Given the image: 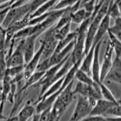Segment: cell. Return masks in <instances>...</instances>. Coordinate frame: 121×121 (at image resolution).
<instances>
[{
    "label": "cell",
    "mask_w": 121,
    "mask_h": 121,
    "mask_svg": "<svg viewBox=\"0 0 121 121\" xmlns=\"http://www.w3.org/2000/svg\"><path fill=\"white\" fill-rule=\"evenodd\" d=\"M104 116L113 117H121V100L114 104L106 112Z\"/></svg>",
    "instance_id": "24"
},
{
    "label": "cell",
    "mask_w": 121,
    "mask_h": 121,
    "mask_svg": "<svg viewBox=\"0 0 121 121\" xmlns=\"http://www.w3.org/2000/svg\"><path fill=\"white\" fill-rule=\"evenodd\" d=\"M0 32H2V33H5V29H3L1 24H0Z\"/></svg>",
    "instance_id": "38"
},
{
    "label": "cell",
    "mask_w": 121,
    "mask_h": 121,
    "mask_svg": "<svg viewBox=\"0 0 121 121\" xmlns=\"http://www.w3.org/2000/svg\"><path fill=\"white\" fill-rule=\"evenodd\" d=\"M114 24L112 26H110L108 31L116 38L121 39V18L114 19Z\"/></svg>",
    "instance_id": "29"
},
{
    "label": "cell",
    "mask_w": 121,
    "mask_h": 121,
    "mask_svg": "<svg viewBox=\"0 0 121 121\" xmlns=\"http://www.w3.org/2000/svg\"><path fill=\"white\" fill-rule=\"evenodd\" d=\"M96 46V45H95ZM95 46H91L88 52L85 54L83 60L80 65L79 69L82 70L83 72L87 73L91 76V67L93 62L94 56V50Z\"/></svg>",
    "instance_id": "18"
},
{
    "label": "cell",
    "mask_w": 121,
    "mask_h": 121,
    "mask_svg": "<svg viewBox=\"0 0 121 121\" xmlns=\"http://www.w3.org/2000/svg\"><path fill=\"white\" fill-rule=\"evenodd\" d=\"M7 117H6V116H4L3 115V113H0V121H3V120L6 119H7Z\"/></svg>",
    "instance_id": "37"
},
{
    "label": "cell",
    "mask_w": 121,
    "mask_h": 121,
    "mask_svg": "<svg viewBox=\"0 0 121 121\" xmlns=\"http://www.w3.org/2000/svg\"><path fill=\"white\" fill-rule=\"evenodd\" d=\"M110 1L111 0H105L102 6L99 9L97 13L95 15L92 20L91 21L90 24L87 29V36H86V39H85V51H84L85 55L88 52L92 45L94 38L97 32L98 27L102 21V19L107 13Z\"/></svg>",
    "instance_id": "2"
},
{
    "label": "cell",
    "mask_w": 121,
    "mask_h": 121,
    "mask_svg": "<svg viewBox=\"0 0 121 121\" xmlns=\"http://www.w3.org/2000/svg\"><path fill=\"white\" fill-rule=\"evenodd\" d=\"M24 67L25 65H19V66L8 67L7 70V74H9V76L11 78L15 77V76H17L18 74L23 73Z\"/></svg>",
    "instance_id": "31"
},
{
    "label": "cell",
    "mask_w": 121,
    "mask_h": 121,
    "mask_svg": "<svg viewBox=\"0 0 121 121\" xmlns=\"http://www.w3.org/2000/svg\"><path fill=\"white\" fill-rule=\"evenodd\" d=\"M50 109H47L39 114V121H49Z\"/></svg>",
    "instance_id": "32"
},
{
    "label": "cell",
    "mask_w": 121,
    "mask_h": 121,
    "mask_svg": "<svg viewBox=\"0 0 121 121\" xmlns=\"http://www.w3.org/2000/svg\"><path fill=\"white\" fill-rule=\"evenodd\" d=\"M4 33L0 32V52L5 51V36Z\"/></svg>",
    "instance_id": "34"
},
{
    "label": "cell",
    "mask_w": 121,
    "mask_h": 121,
    "mask_svg": "<svg viewBox=\"0 0 121 121\" xmlns=\"http://www.w3.org/2000/svg\"><path fill=\"white\" fill-rule=\"evenodd\" d=\"M109 37V41L112 44L113 48V52L116 53V56L121 58V39L114 36L110 32H107Z\"/></svg>",
    "instance_id": "22"
},
{
    "label": "cell",
    "mask_w": 121,
    "mask_h": 121,
    "mask_svg": "<svg viewBox=\"0 0 121 121\" xmlns=\"http://www.w3.org/2000/svg\"><path fill=\"white\" fill-rule=\"evenodd\" d=\"M10 81H11V78L9 76L7 72L1 84L2 99L1 102L0 103V113H3L4 105L10 92Z\"/></svg>",
    "instance_id": "16"
},
{
    "label": "cell",
    "mask_w": 121,
    "mask_h": 121,
    "mask_svg": "<svg viewBox=\"0 0 121 121\" xmlns=\"http://www.w3.org/2000/svg\"><path fill=\"white\" fill-rule=\"evenodd\" d=\"M119 100V99L117 102H111L102 98L99 99L93 107L90 116H105L108 109Z\"/></svg>",
    "instance_id": "14"
},
{
    "label": "cell",
    "mask_w": 121,
    "mask_h": 121,
    "mask_svg": "<svg viewBox=\"0 0 121 121\" xmlns=\"http://www.w3.org/2000/svg\"><path fill=\"white\" fill-rule=\"evenodd\" d=\"M28 15H31V7L29 3L19 7H11L2 23V27L6 29L12 23L20 20Z\"/></svg>",
    "instance_id": "3"
},
{
    "label": "cell",
    "mask_w": 121,
    "mask_h": 121,
    "mask_svg": "<svg viewBox=\"0 0 121 121\" xmlns=\"http://www.w3.org/2000/svg\"><path fill=\"white\" fill-rule=\"evenodd\" d=\"M74 78L75 79H77L78 81L87 84L88 85H93L95 82L90 74L83 72L82 70L79 69L77 70V72L76 73Z\"/></svg>",
    "instance_id": "23"
},
{
    "label": "cell",
    "mask_w": 121,
    "mask_h": 121,
    "mask_svg": "<svg viewBox=\"0 0 121 121\" xmlns=\"http://www.w3.org/2000/svg\"><path fill=\"white\" fill-rule=\"evenodd\" d=\"M35 114V105L29 100L17 116L18 121H28Z\"/></svg>",
    "instance_id": "15"
},
{
    "label": "cell",
    "mask_w": 121,
    "mask_h": 121,
    "mask_svg": "<svg viewBox=\"0 0 121 121\" xmlns=\"http://www.w3.org/2000/svg\"><path fill=\"white\" fill-rule=\"evenodd\" d=\"M10 9H11V7H8L3 9L0 10V24H2L3 21H4L5 18H6L7 13L9 12Z\"/></svg>",
    "instance_id": "33"
},
{
    "label": "cell",
    "mask_w": 121,
    "mask_h": 121,
    "mask_svg": "<svg viewBox=\"0 0 121 121\" xmlns=\"http://www.w3.org/2000/svg\"><path fill=\"white\" fill-rule=\"evenodd\" d=\"M80 0H59L53 7L51 10H64L68 7H72L76 3L78 2Z\"/></svg>",
    "instance_id": "28"
},
{
    "label": "cell",
    "mask_w": 121,
    "mask_h": 121,
    "mask_svg": "<svg viewBox=\"0 0 121 121\" xmlns=\"http://www.w3.org/2000/svg\"><path fill=\"white\" fill-rule=\"evenodd\" d=\"M110 19L111 18L110 17V15L107 12V13H106L103 19H102V21H101L99 27H98L97 32L95 35V38H94L93 41V46H95L99 42L104 39V37L106 33H107L109 27L110 26Z\"/></svg>",
    "instance_id": "12"
},
{
    "label": "cell",
    "mask_w": 121,
    "mask_h": 121,
    "mask_svg": "<svg viewBox=\"0 0 121 121\" xmlns=\"http://www.w3.org/2000/svg\"><path fill=\"white\" fill-rule=\"evenodd\" d=\"M2 121H18L17 116H12V117H9V118L3 120Z\"/></svg>",
    "instance_id": "35"
},
{
    "label": "cell",
    "mask_w": 121,
    "mask_h": 121,
    "mask_svg": "<svg viewBox=\"0 0 121 121\" xmlns=\"http://www.w3.org/2000/svg\"><path fill=\"white\" fill-rule=\"evenodd\" d=\"M92 110L87 97L78 96V100L69 121H81L89 116Z\"/></svg>",
    "instance_id": "5"
},
{
    "label": "cell",
    "mask_w": 121,
    "mask_h": 121,
    "mask_svg": "<svg viewBox=\"0 0 121 121\" xmlns=\"http://www.w3.org/2000/svg\"><path fill=\"white\" fill-rule=\"evenodd\" d=\"M98 85H99V88H100V93L102 95V99L108 100V101H111V102H117L118 100L114 97L113 93L106 86L104 83L100 82L99 83H98Z\"/></svg>",
    "instance_id": "21"
},
{
    "label": "cell",
    "mask_w": 121,
    "mask_h": 121,
    "mask_svg": "<svg viewBox=\"0 0 121 121\" xmlns=\"http://www.w3.org/2000/svg\"><path fill=\"white\" fill-rule=\"evenodd\" d=\"M24 39H21L17 45L12 54L9 59L6 60L7 67L19 66L25 65L24 57Z\"/></svg>",
    "instance_id": "7"
},
{
    "label": "cell",
    "mask_w": 121,
    "mask_h": 121,
    "mask_svg": "<svg viewBox=\"0 0 121 121\" xmlns=\"http://www.w3.org/2000/svg\"><path fill=\"white\" fill-rule=\"evenodd\" d=\"M1 99H2V95H1V87L0 88V103L1 102Z\"/></svg>",
    "instance_id": "39"
},
{
    "label": "cell",
    "mask_w": 121,
    "mask_h": 121,
    "mask_svg": "<svg viewBox=\"0 0 121 121\" xmlns=\"http://www.w3.org/2000/svg\"><path fill=\"white\" fill-rule=\"evenodd\" d=\"M55 29L54 26L45 31L44 36L41 41L44 44V47L41 55L40 60H44L50 58L52 55L55 52L58 41L55 38Z\"/></svg>",
    "instance_id": "4"
},
{
    "label": "cell",
    "mask_w": 121,
    "mask_h": 121,
    "mask_svg": "<svg viewBox=\"0 0 121 121\" xmlns=\"http://www.w3.org/2000/svg\"><path fill=\"white\" fill-rule=\"evenodd\" d=\"M81 121H121V117H107L104 116H89Z\"/></svg>",
    "instance_id": "30"
},
{
    "label": "cell",
    "mask_w": 121,
    "mask_h": 121,
    "mask_svg": "<svg viewBox=\"0 0 121 121\" xmlns=\"http://www.w3.org/2000/svg\"><path fill=\"white\" fill-rule=\"evenodd\" d=\"M41 46H40L38 50V51L36 53H35L33 56L30 59V61L25 65L23 72L24 78L25 80L29 78L34 72H36L38 65L41 60L42 53H43L44 47V43L41 41Z\"/></svg>",
    "instance_id": "8"
},
{
    "label": "cell",
    "mask_w": 121,
    "mask_h": 121,
    "mask_svg": "<svg viewBox=\"0 0 121 121\" xmlns=\"http://www.w3.org/2000/svg\"><path fill=\"white\" fill-rule=\"evenodd\" d=\"M103 40L100 41L96 45L94 50V56L93 62L91 67V77L93 81L96 83L100 82V65L99 62V53L100 47L102 46Z\"/></svg>",
    "instance_id": "9"
},
{
    "label": "cell",
    "mask_w": 121,
    "mask_h": 121,
    "mask_svg": "<svg viewBox=\"0 0 121 121\" xmlns=\"http://www.w3.org/2000/svg\"><path fill=\"white\" fill-rule=\"evenodd\" d=\"M74 41H75V39L59 52L53 53V54L52 55V56L50 58V67L62 62V60H64L72 53V52L74 45Z\"/></svg>",
    "instance_id": "11"
},
{
    "label": "cell",
    "mask_w": 121,
    "mask_h": 121,
    "mask_svg": "<svg viewBox=\"0 0 121 121\" xmlns=\"http://www.w3.org/2000/svg\"><path fill=\"white\" fill-rule=\"evenodd\" d=\"M38 36L32 35L24 38V57L25 65L32 59L35 54V45Z\"/></svg>",
    "instance_id": "13"
},
{
    "label": "cell",
    "mask_w": 121,
    "mask_h": 121,
    "mask_svg": "<svg viewBox=\"0 0 121 121\" xmlns=\"http://www.w3.org/2000/svg\"><path fill=\"white\" fill-rule=\"evenodd\" d=\"M88 18H91V17L88 16L84 8L80 7L77 10L72 13L71 15V22L80 24L85 19Z\"/></svg>",
    "instance_id": "19"
},
{
    "label": "cell",
    "mask_w": 121,
    "mask_h": 121,
    "mask_svg": "<svg viewBox=\"0 0 121 121\" xmlns=\"http://www.w3.org/2000/svg\"><path fill=\"white\" fill-rule=\"evenodd\" d=\"M89 85L85 84L84 83L80 82L78 81L76 84L73 90V93L74 95H78V96H87Z\"/></svg>",
    "instance_id": "27"
},
{
    "label": "cell",
    "mask_w": 121,
    "mask_h": 121,
    "mask_svg": "<svg viewBox=\"0 0 121 121\" xmlns=\"http://www.w3.org/2000/svg\"><path fill=\"white\" fill-rule=\"evenodd\" d=\"M76 34H77L76 31L70 32L65 37L62 38V39L59 40V41L58 42L55 52H58L62 49H63L64 47H66L67 45H69L70 43L73 41L75 39Z\"/></svg>",
    "instance_id": "20"
},
{
    "label": "cell",
    "mask_w": 121,
    "mask_h": 121,
    "mask_svg": "<svg viewBox=\"0 0 121 121\" xmlns=\"http://www.w3.org/2000/svg\"><path fill=\"white\" fill-rule=\"evenodd\" d=\"M114 82L121 84V58L116 56L112 65L104 79L103 82Z\"/></svg>",
    "instance_id": "6"
},
{
    "label": "cell",
    "mask_w": 121,
    "mask_h": 121,
    "mask_svg": "<svg viewBox=\"0 0 121 121\" xmlns=\"http://www.w3.org/2000/svg\"><path fill=\"white\" fill-rule=\"evenodd\" d=\"M113 53V48L112 44L110 42H108L107 45L106 47L105 52L104 56L103 62L102 65L100 66V82H103L104 79L112 65L113 60H112V56Z\"/></svg>",
    "instance_id": "10"
},
{
    "label": "cell",
    "mask_w": 121,
    "mask_h": 121,
    "mask_svg": "<svg viewBox=\"0 0 121 121\" xmlns=\"http://www.w3.org/2000/svg\"><path fill=\"white\" fill-rule=\"evenodd\" d=\"M91 22V18L85 19L78 28L74 45L71 53V58L73 64L85 55V43L87 29Z\"/></svg>",
    "instance_id": "1"
},
{
    "label": "cell",
    "mask_w": 121,
    "mask_h": 121,
    "mask_svg": "<svg viewBox=\"0 0 121 121\" xmlns=\"http://www.w3.org/2000/svg\"><path fill=\"white\" fill-rule=\"evenodd\" d=\"M71 23L69 22L66 25L62 27L59 28L58 29H55V38L56 39L59 41V40L62 39L64 37L67 35L70 32V28H71ZM55 28V27H54Z\"/></svg>",
    "instance_id": "26"
},
{
    "label": "cell",
    "mask_w": 121,
    "mask_h": 121,
    "mask_svg": "<svg viewBox=\"0 0 121 121\" xmlns=\"http://www.w3.org/2000/svg\"><path fill=\"white\" fill-rule=\"evenodd\" d=\"M7 65L6 60L5 51L0 52V84H2L7 70Z\"/></svg>",
    "instance_id": "25"
},
{
    "label": "cell",
    "mask_w": 121,
    "mask_h": 121,
    "mask_svg": "<svg viewBox=\"0 0 121 121\" xmlns=\"http://www.w3.org/2000/svg\"><path fill=\"white\" fill-rule=\"evenodd\" d=\"M87 98L92 108L95 105L97 101L102 99V95L100 93V88L98 83L95 82L93 85H89Z\"/></svg>",
    "instance_id": "17"
},
{
    "label": "cell",
    "mask_w": 121,
    "mask_h": 121,
    "mask_svg": "<svg viewBox=\"0 0 121 121\" xmlns=\"http://www.w3.org/2000/svg\"><path fill=\"white\" fill-rule=\"evenodd\" d=\"M32 121H39V114L35 113L32 117Z\"/></svg>",
    "instance_id": "36"
}]
</instances>
